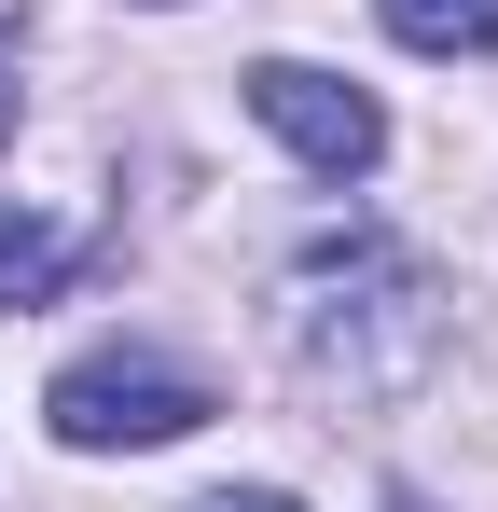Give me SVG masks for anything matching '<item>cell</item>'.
Here are the masks:
<instances>
[{
    "instance_id": "6da1fadb",
    "label": "cell",
    "mask_w": 498,
    "mask_h": 512,
    "mask_svg": "<svg viewBox=\"0 0 498 512\" xmlns=\"http://www.w3.org/2000/svg\"><path fill=\"white\" fill-rule=\"evenodd\" d=\"M291 360L346 388V402H388L443 360V277L388 236H346V250H305L291 277Z\"/></svg>"
},
{
    "instance_id": "7a4b0ae2",
    "label": "cell",
    "mask_w": 498,
    "mask_h": 512,
    "mask_svg": "<svg viewBox=\"0 0 498 512\" xmlns=\"http://www.w3.org/2000/svg\"><path fill=\"white\" fill-rule=\"evenodd\" d=\"M42 416H56L70 457H139V443L208 429L222 402H208V374H180V360H153V346H97V360H70V374L42 388Z\"/></svg>"
},
{
    "instance_id": "3957f363",
    "label": "cell",
    "mask_w": 498,
    "mask_h": 512,
    "mask_svg": "<svg viewBox=\"0 0 498 512\" xmlns=\"http://www.w3.org/2000/svg\"><path fill=\"white\" fill-rule=\"evenodd\" d=\"M249 111H263L319 180H374L388 167V111L360 84H332V70H305V56H263V70H249Z\"/></svg>"
},
{
    "instance_id": "277c9868",
    "label": "cell",
    "mask_w": 498,
    "mask_h": 512,
    "mask_svg": "<svg viewBox=\"0 0 498 512\" xmlns=\"http://www.w3.org/2000/svg\"><path fill=\"white\" fill-rule=\"evenodd\" d=\"M70 277H83V236L28 222V208H0V305H56Z\"/></svg>"
},
{
    "instance_id": "5b68a950",
    "label": "cell",
    "mask_w": 498,
    "mask_h": 512,
    "mask_svg": "<svg viewBox=\"0 0 498 512\" xmlns=\"http://www.w3.org/2000/svg\"><path fill=\"white\" fill-rule=\"evenodd\" d=\"M388 42H415V56H498V0H388Z\"/></svg>"
},
{
    "instance_id": "8992f818",
    "label": "cell",
    "mask_w": 498,
    "mask_h": 512,
    "mask_svg": "<svg viewBox=\"0 0 498 512\" xmlns=\"http://www.w3.org/2000/svg\"><path fill=\"white\" fill-rule=\"evenodd\" d=\"M194 512H305V499H277V485H236V499H194Z\"/></svg>"
},
{
    "instance_id": "52a82bcc",
    "label": "cell",
    "mask_w": 498,
    "mask_h": 512,
    "mask_svg": "<svg viewBox=\"0 0 498 512\" xmlns=\"http://www.w3.org/2000/svg\"><path fill=\"white\" fill-rule=\"evenodd\" d=\"M14 56H28V42H14V14H0V139H14Z\"/></svg>"
},
{
    "instance_id": "ba28073f",
    "label": "cell",
    "mask_w": 498,
    "mask_h": 512,
    "mask_svg": "<svg viewBox=\"0 0 498 512\" xmlns=\"http://www.w3.org/2000/svg\"><path fill=\"white\" fill-rule=\"evenodd\" d=\"M388 512H429V499H388Z\"/></svg>"
}]
</instances>
